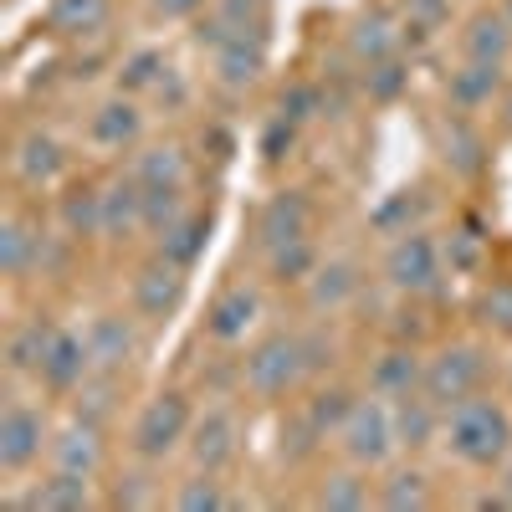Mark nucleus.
<instances>
[{
  "label": "nucleus",
  "mask_w": 512,
  "mask_h": 512,
  "mask_svg": "<svg viewBox=\"0 0 512 512\" xmlns=\"http://www.w3.org/2000/svg\"><path fill=\"white\" fill-rule=\"evenodd\" d=\"M446 446L466 466H502V456L512 451V420L497 400L472 395L446 410Z\"/></svg>",
  "instance_id": "nucleus-1"
},
{
  "label": "nucleus",
  "mask_w": 512,
  "mask_h": 512,
  "mask_svg": "<svg viewBox=\"0 0 512 512\" xmlns=\"http://www.w3.org/2000/svg\"><path fill=\"white\" fill-rule=\"evenodd\" d=\"M338 441H344V456L354 461V466H384L395 451H400V431H395V400H384V395H374V400H354V410H349V420L338 425Z\"/></svg>",
  "instance_id": "nucleus-2"
},
{
  "label": "nucleus",
  "mask_w": 512,
  "mask_h": 512,
  "mask_svg": "<svg viewBox=\"0 0 512 512\" xmlns=\"http://www.w3.org/2000/svg\"><path fill=\"white\" fill-rule=\"evenodd\" d=\"M308 374V359H303V333H272L262 338L246 364H241V379H246V390L251 395H262V400H277L287 395L297 379Z\"/></svg>",
  "instance_id": "nucleus-3"
},
{
  "label": "nucleus",
  "mask_w": 512,
  "mask_h": 512,
  "mask_svg": "<svg viewBox=\"0 0 512 512\" xmlns=\"http://www.w3.org/2000/svg\"><path fill=\"white\" fill-rule=\"evenodd\" d=\"M190 400L185 395H154L139 420H134V456L139 461H164V456H175L180 441H190Z\"/></svg>",
  "instance_id": "nucleus-4"
},
{
  "label": "nucleus",
  "mask_w": 512,
  "mask_h": 512,
  "mask_svg": "<svg viewBox=\"0 0 512 512\" xmlns=\"http://www.w3.org/2000/svg\"><path fill=\"white\" fill-rule=\"evenodd\" d=\"M482 379H487V354L477 344H451L425 364V395H431L441 410H451L461 400L482 395Z\"/></svg>",
  "instance_id": "nucleus-5"
},
{
  "label": "nucleus",
  "mask_w": 512,
  "mask_h": 512,
  "mask_svg": "<svg viewBox=\"0 0 512 512\" xmlns=\"http://www.w3.org/2000/svg\"><path fill=\"white\" fill-rule=\"evenodd\" d=\"M384 282H390L395 292H410V297L431 292L441 282V246L425 231H405L390 246V256H384Z\"/></svg>",
  "instance_id": "nucleus-6"
},
{
  "label": "nucleus",
  "mask_w": 512,
  "mask_h": 512,
  "mask_svg": "<svg viewBox=\"0 0 512 512\" xmlns=\"http://www.w3.org/2000/svg\"><path fill=\"white\" fill-rule=\"evenodd\" d=\"M185 272L180 262H169V256H159V262H149L139 277H134V313L149 318V323H164L175 318L180 303H185Z\"/></svg>",
  "instance_id": "nucleus-7"
},
{
  "label": "nucleus",
  "mask_w": 512,
  "mask_h": 512,
  "mask_svg": "<svg viewBox=\"0 0 512 512\" xmlns=\"http://www.w3.org/2000/svg\"><path fill=\"white\" fill-rule=\"evenodd\" d=\"M236 441H241V420L231 405H210L195 425H190V456L200 472H221L236 461Z\"/></svg>",
  "instance_id": "nucleus-8"
},
{
  "label": "nucleus",
  "mask_w": 512,
  "mask_h": 512,
  "mask_svg": "<svg viewBox=\"0 0 512 512\" xmlns=\"http://www.w3.org/2000/svg\"><path fill=\"white\" fill-rule=\"evenodd\" d=\"M47 446V420L31 405H6L0 415V472H26Z\"/></svg>",
  "instance_id": "nucleus-9"
},
{
  "label": "nucleus",
  "mask_w": 512,
  "mask_h": 512,
  "mask_svg": "<svg viewBox=\"0 0 512 512\" xmlns=\"http://www.w3.org/2000/svg\"><path fill=\"white\" fill-rule=\"evenodd\" d=\"M88 374H93L88 338H82V333H62V328H57V338H52L47 359H41L36 379L47 384V390H57V395H77V384L88 379Z\"/></svg>",
  "instance_id": "nucleus-10"
},
{
  "label": "nucleus",
  "mask_w": 512,
  "mask_h": 512,
  "mask_svg": "<svg viewBox=\"0 0 512 512\" xmlns=\"http://www.w3.org/2000/svg\"><path fill=\"white\" fill-rule=\"evenodd\" d=\"M52 466H62V472H82V477H93L98 466H103V425H98V420H88V415L67 420L62 431L52 436Z\"/></svg>",
  "instance_id": "nucleus-11"
},
{
  "label": "nucleus",
  "mask_w": 512,
  "mask_h": 512,
  "mask_svg": "<svg viewBox=\"0 0 512 512\" xmlns=\"http://www.w3.org/2000/svg\"><path fill=\"white\" fill-rule=\"evenodd\" d=\"M256 318H262V297H256V287H226L216 303H210V313H205V333L216 338V344H241V338L256 328Z\"/></svg>",
  "instance_id": "nucleus-12"
},
{
  "label": "nucleus",
  "mask_w": 512,
  "mask_h": 512,
  "mask_svg": "<svg viewBox=\"0 0 512 512\" xmlns=\"http://www.w3.org/2000/svg\"><path fill=\"white\" fill-rule=\"evenodd\" d=\"M82 338H88L93 369H108V374H123L128 364H134V354H139V333H134V323H128L123 313L93 318V328L82 333Z\"/></svg>",
  "instance_id": "nucleus-13"
},
{
  "label": "nucleus",
  "mask_w": 512,
  "mask_h": 512,
  "mask_svg": "<svg viewBox=\"0 0 512 512\" xmlns=\"http://www.w3.org/2000/svg\"><path fill=\"white\" fill-rule=\"evenodd\" d=\"M267 72V41L262 31H236L216 47V77L226 88H251L256 77Z\"/></svg>",
  "instance_id": "nucleus-14"
},
{
  "label": "nucleus",
  "mask_w": 512,
  "mask_h": 512,
  "mask_svg": "<svg viewBox=\"0 0 512 512\" xmlns=\"http://www.w3.org/2000/svg\"><path fill=\"white\" fill-rule=\"evenodd\" d=\"M313 231V200L303 190H282L262 205V241L267 246H287V241H303Z\"/></svg>",
  "instance_id": "nucleus-15"
},
{
  "label": "nucleus",
  "mask_w": 512,
  "mask_h": 512,
  "mask_svg": "<svg viewBox=\"0 0 512 512\" xmlns=\"http://www.w3.org/2000/svg\"><path fill=\"white\" fill-rule=\"evenodd\" d=\"M134 231H144V185L134 175H118L113 185H103V236L128 241Z\"/></svg>",
  "instance_id": "nucleus-16"
},
{
  "label": "nucleus",
  "mask_w": 512,
  "mask_h": 512,
  "mask_svg": "<svg viewBox=\"0 0 512 512\" xmlns=\"http://www.w3.org/2000/svg\"><path fill=\"white\" fill-rule=\"evenodd\" d=\"M395 431H400V446H405V451H425V446L446 431V410L425 395V390L400 395V400H395Z\"/></svg>",
  "instance_id": "nucleus-17"
},
{
  "label": "nucleus",
  "mask_w": 512,
  "mask_h": 512,
  "mask_svg": "<svg viewBox=\"0 0 512 512\" xmlns=\"http://www.w3.org/2000/svg\"><path fill=\"white\" fill-rule=\"evenodd\" d=\"M369 390L384 395V400H400V395H415L425 390V364L415 349H384L369 369Z\"/></svg>",
  "instance_id": "nucleus-18"
},
{
  "label": "nucleus",
  "mask_w": 512,
  "mask_h": 512,
  "mask_svg": "<svg viewBox=\"0 0 512 512\" xmlns=\"http://www.w3.org/2000/svg\"><path fill=\"white\" fill-rule=\"evenodd\" d=\"M359 292V267L349 256H333V262H318V272L308 277V308L313 313H338Z\"/></svg>",
  "instance_id": "nucleus-19"
},
{
  "label": "nucleus",
  "mask_w": 512,
  "mask_h": 512,
  "mask_svg": "<svg viewBox=\"0 0 512 512\" xmlns=\"http://www.w3.org/2000/svg\"><path fill=\"white\" fill-rule=\"evenodd\" d=\"M446 93H451V103H456L461 113L487 108L492 98H502V62H472V57H466V67L451 72Z\"/></svg>",
  "instance_id": "nucleus-20"
},
{
  "label": "nucleus",
  "mask_w": 512,
  "mask_h": 512,
  "mask_svg": "<svg viewBox=\"0 0 512 512\" xmlns=\"http://www.w3.org/2000/svg\"><path fill=\"white\" fill-rule=\"evenodd\" d=\"M41 262H47V236L31 231L21 216H6V226H0V267H6V277H26Z\"/></svg>",
  "instance_id": "nucleus-21"
},
{
  "label": "nucleus",
  "mask_w": 512,
  "mask_h": 512,
  "mask_svg": "<svg viewBox=\"0 0 512 512\" xmlns=\"http://www.w3.org/2000/svg\"><path fill=\"white\" fill-rule=\"evenodd\" d=\"M62 169H67V154L52 134H26L16 144V175L26 185H52V180H62Z\"/></svg>",
  "instance_id": "nucleus-22"
},
{
  "label": "nucleus",
  "mask_w": 512,
  "mask_h": 512,
  "mask_svg": "<svg viewBox=\"0 0 512 512\" xmlns=\"http://www.w3.org/2000/svg\"><path fill=\"white\" fill-rule=\"evenodd\" d=\"M461 52L472 62H507L512 57V21H507V11L477 16L472 26L461 31Z\"/></svg>",
  "instance_id": "nucleus-23"
},
{
  "label": "nucleus",
  "mask_w": 512,
  "mask_h": 512,
  "mask_svg": "<svg viewBox=\"0 0 512 512\" xmlns=\"http://www.w3.org/2000/svg\"><path fill=\"white\" fill-rule=\"evenodd\" d=\"M31 507H41V512H82V507H93V477L62 472L57 466V472L31 492Z\"/></svg>",
  "instance_id": "nucleus-24"
},
{
  "label": "nucleus",
  "mask_w": 512,
  "mask_h": 512,
  "mask_svg": "<svg viewBox=\"0 0 512 512\" xmlns=\"http://www.w3.org/2000/svg\"><path fill=\"white\" fill-rule=\"evenodd\" d=\"M139 128H144V113L128 103V98H113V103H103V108L93 113L88 134H93V144H103V149H123V144L139 139Z\"/></svg>",
  "instance_id": "nucleus-25"
},
{
  "label": "nucleus",
  "mask_w": 512,
  "mask_h": 512,
  "mask_svg": "<svg viewBox=\"0 0 512 512\" xmlns=\"http://www.w3.org/2000/svg\"><path fill=\"white\" fill-rule=\"evenodd\" d=\"M395 47H400V31H395L390 16H379V11L359 16L354 31H349V52H354L364 67H374V62H384V57H395Z\"/></svg>",
  "instance_id": "nucleus-26"
},
{
  "label": "nucleus",
  "mask_w": 512,
  "mask_h": 512,
  "mask_svg": "<svg viewBox=\"0 0 512 512\" xmlns=\"http://www.w3.org/2000/svg\"><path fill=\"white\" fill-rule=\"evenodd\" d=\"M52 338H57V328H52L47 318L21 323V328L6 338V364H11V374H36L41 359H47V349H52Z\"/></svg>",
  "instance_id": "nucleus-27"
},
{
  "label": "nucleus",
  "mask_w": 512,
  "mask_h": 512,
  "mask_svg": "<svg viewBox=\"0 0 512 512\" xmlns=\"http://www.w3.org/2000/svg\"><path fill=\"white\" fill-rule=\"evenodd\" d=\"M185 169H190V159H185L180 144H154L134 159L128 175H134L139 185H185Z\"/></svg>",
  "instance_id": "nucleus-28"
},
{
  "label": "nucleus",
  "mask_w": 512,
  "mask_h": 512,
  "mask_svg": "<svg viewBox=\"0 0 512 512\" xmlns=\"http://www.w3.org/2000/svg\"><path fill=\"white\" fill-rule=\"evenodd\" d=\"M313 502L328 507V512H359V507H369L364 466H349V472H328V477L318 482V497H313Z\"/></svg>",
  "instance_id": "nucleus-29"
},
{
  "label": "nucleus",
  "mask_w": 512,
  "mask_h": 512,
  "mask_svg": "<svg viewBox=\"0 0 512 512\" xmlns=\"http://www.w3.org/2000/svg\"><path fill=\"white\" fill-rule=\"evenodd\" d=\"M425 502H431V482H425V472H415V466H395V472L379 482V507H390V512H410V507H425Z\"/></svg>",
  "instance_id": "nucleus-30"
},
{
  "label": "nucleus",
  "mask_w": 512,
  "mask_h": 512,
  "mask_svg": "<svg viewBox=\"0 0 512 512\" xmlns=\"http://www.w3.org/2000/svg\"><path fill=\"white\" fill-rule=\"evenodd\" d=\"M205 241H210V221L205 216H185L180 226H169L159 236V256H169V262H180V267H195Z\"/></svg>",
  "instance_id": "nucleus-31"
},
{
  "label": "nucleus",
  "mask_w": 512,
  "mask_h": 512,
  "mask_svg": "<svg viewBox=\"0 0 512 512\" xmlns=\"http://www.w3.org/2000/svg\"><path fill=\"white\" fill-rule=\"evenodd\" d=\"M185 216H190V210H185L180 185H144V231L164 236L169 226H180Z\"/></svg>",
  "instance_id": "nucleus-32"
},
{
  "label": "nucleus",
  "mask_w": 512,
  "mask_h": 512,
  "mask_svg": "<svg viewBox=\"0 0 512 512\" xmlns=\"http://www.w3.org/2000/svg\"><path fill=\"white\" fill-rule=\"evenodd\" d=\"M47 21L62 36H82V31H98L108 21V0H52Z\"/></svg>",
  "instance_id": "nucleus-33"
},
{
  "label": "nucleus",
  "mask_w": 512,
  "mask_h": 512,
  "mask_svg": "<svg viewBox=\"0 0 512 512\" xmlns=\"http://www.w3.org/2000/svg\"><path fill=\"white\" fill-rule=\"evenodd\" d=\"M62 221L72 236H103V190H72L62 200Z\"/></svg>",
  "instance_id": "nucleus-34"
},
{
  "label": "nucleus",
  "mask_w": 512,
  "mask_h": 512,
  "mask_svg": "<svg viewBox=\"0 0 512 512\" xmlns=\"http://www.w3.org/2000/svg\"><path fill=\"white\" fill-rule=\"evenodd\" d=\"M446 164H456L461 175H477V169H482V134L466 118L446 123Z\"/></svg>",
  "instance_id": "nucleus-35"
},
{
  "label": "nucleus",
  "mask_w": 512,
  "mask_h": 512,
  "mask_svg": "<svg viewBox=\"0 0 512 512\" xmlns=\"http://www.w3.org/2000/svg\"><path fill=\"white\" fill-rule=\"evenodd\" d=\"M318 272V251L303 241H287V246H272V277L277 282H308Z\"/></svg>",
  "instance_id": "nucleus-36"
},
{
  "label": "nucleus",
  "mask_w": 512,
  "mask_h": 512,
  "mask_svg": "<svg viewBox=\"0 0 512 512\" xmlns=\"http://www.w3.org/2000/svg\"><path fill=\"white\" fill-rule=\"evenodd\" d=\"M420 216H425L420 190H400L390 205H379V210H374V226H379V231H390V236H405V231H420V226H415Z\"/></svg>",
  "instance_id": "nucleus-37"
},
{
  "label": "nucleus",
  "mask_w": 512,
  "mask_h": 512,
  "mask_svg": "<svg viewBox=\"0 0 512 512\" xmlns=\"http://www.w3.org/2000/svg\"><path fill=\"white\" fill-rule=\"evenodd\" d=\"M441 262H446L456 277H472V272H482V262H487V246H482L477 231H451L446 246H441Z\"/></svg>",
  "instance_id": "nucleus-38"
},
{
  "label": "nucleus",
  "mask_w": 512,
  "mask_h": 512,
  "mask_svg": "<svg viewBox=\"0 0 512 512\" xmlns=\"http://www.w3.org/2000/svg\"><path fill=\"white\" fill-rule=\"evenodd\" d=\"M175 507H180V512H221V507H226V492H221L216 472H200V477L180 482Z\"/></svg>",
  "instance_id": "nucleus-39"
},
{
  "label": "nucleus",
  "mask_w": 512,
  "mask_h": 512,
  "mask_svg": "<svg viewBox=\"0 0 512 512\" xmlns=\"http://www.w3.org/2000/svg\"><path fill=\"white\" fill-rule=\"evenodd\" d=\"M164 57L159 52H134L123 62V72H118V88H128V93H144V88H159L164 82Z\"/></svg>",
  "instance_id": "nucleus-40"
},
{
  "label": "nucleus",
  "mask_w": 512,
  "mask_h": 512,
  "mask_svg": "<svg viewBox=\"0 0 512 512\" xmlns=\"http://www.w3.org/2000/svg\"><path fill=\"white\" fill-rule=\"evenodd\" d=\"M349 410H354V400L344 390H318L313 405H308V420L318 425V436H328V431H338V425L349 420Z\"/></svg>",
  "instance_id": "nucleus-41"
},
{
  "label": "nucleus",
  "mask_w": 512,
  "mask_h": 512,
  "mask_svg": "<svg viewBox=\"0 0 512 512\" xmlns=\"http://www.w3.org/2000/svg\"><path fill=\"white\" fill-rule=\"evenodd\" d=\"M410 82V72L395 62V57H384V62H374L369 72H364V88H369V98H379V103H390V98H400V88Z\"/></svg>",
  "instance_id": "nucleus-42"
},
{
  "label": "nucleus",
  "mask_w": 512,
  "mask_h": 512,
  "mask_svg": "<svg viewBox=\"0 0 512 512\" xmlns=\"http://www.w3.org/2000/svg\"><path fill=\"white\" fill-rule=\"evenodd\" d=\"M262 16H267V6H262V0H221V6H216V21L236 36V31H256V26H262Z\"/></svg>",
  "instance_id": "nucleus-43"
},
{
  "label": "nucleus",
  "mask_w": 512,
  "mask_h": 512,
  "mask_svg": "<svg viewBox=\"0 0 512 512\" xmlns=\"http://www.w3.org/2000/svg\"><path fill=\"white\" fill-rule=\"evenodd\" d=\"M482 318H487L497 333H512V282H492V287H487Z\"/></svg>",
  "instance_id": "nucleus-44"
},
{
  "label": "nucleus",
  "mask_w": 512,
  "mask_h": 512,
  "mask_svg": "<svg viewBox=\"0 0 512 512\" xmlns=\"http://www.w3.org/2000/svg\"><path fill=\"white\" fill-rule=\"evenodd\" d=\"M113 502H118V507H154V502H159V492H154L149 472H128V477L113 487Z\"/></svg>",
  "instance_id": "nucleus-45"
},
{
  "label": "nucleus",
  "mask_w": 512,
  "mask_h": 512,
  "mask_svg": "<svg viewBox=\"0 0 512 512\" xmlns=\"http://www.w3.org/2000/svg\"><path fill=\"white\" fill-rule=\"evenodd\" d=\"M333 354H338V344L323 333V328H313V333H303V359H308V374H318V369H328L333 364Z\"/></svg>",
  "instance_id": "nucleus-46"
},
{
  "label": "nucleus",
  "mask_w": 512,
  "mask_h": 512,
  "mask_svg": "<svg viewBox=\"0 0 512 512\" xmlns=\"http://www.w3.org/2000/svg\"><path fill=\"white\" fill-rule=\"evenodd\" d=\"M410 6V31H431L451 16V0H405Z\"/></svg>",
  "instance_id": "nucleus-47"
},
{
  "label": "nucleus",
  "mask_w": 512,
  "mask_h": 512,
  "mask_svg": "<svg viewBox=\"0 0 512 512\" xmlns=\"http://www.w3.org/2000/svg\"><path fill=\"white\" fill-rule=\"evenodd\" d=\"M287 149H292V118L282 113V118L267 128V134H262V154H267V159H282Z\"/></svg>",
  "instance_id": "nucleus-48"
},
{
  "label": "nucleus",
  "mask_w": 512,
  "mask_h": 512,
  "mask_svg": "<svg viewBox=\"0 0 512 512\" xmlns=\"http://www.w3.org/2000/svg\"><path fill=\"white\" fill-rule=\"evenodd\" d=\"M205 6V0H154V11L164 16V21H180V16H195Z\"/></svg>",
  "instance_id": "nucleus-49"
},
{
  "label": "nucleus",
  "mask_w": 512,
  "mask_h": 512,
  "mask_svg": "<svg viewBox=\"0 0 512 512\" xmlns=\"http://www.w3.org/2000/svg\"><path fill=\"white\" fill-rule=\"evenodd\" d=\"M282 108H287V118L297 123V118H308V108H313V93L308 88H292L287 98H282Z\"/></svg>",
  "instance_id": "nucleus-50"
},
{
  "label": "nucleus",
  "mask_w": 512,
  "mask_h": 512,
  "mask_svg": "<svg viewBox=\"0 0 512 512\" xmlns=\"http://www.w3.org/2000/svg\"><path fill=\"white\" fill-rule=\"evenodd\" d=\"M497 472H502V477H497V492H502V497L512 502V451L502 456V466H497Z\"/></svg>",
  "instance_id": "nucleus-51"
},
{
  "label": "nucleus",
  "mask_w": 512,
  "mask_h": 512,
  "mask_svg": "<svg viewBox=\"0 0 512 512\" xmlns=\"http://www.w3.org/2000/svg\"><path fill=\"white\" fill-rule=\"evenodd\" d=\"M507 128H512V98H507Z\"/></svg>",
  "instance_id": "nucleus-52"
},
{
  "label": "nucleus",
  "mask_w": 512,
  "mask_h": 512,
  "mask_svg": "<svg viewBox=\"0 0 512 512\" xmlns=\"http://www.w3.org/2000/svg\"><path fill=\"white\" fill-rule=\"evenodd\" d=\"M507 21H512V0H507Z\"/></svg>",
  "instance_id": "nucleus-53"
}]
</instances>
